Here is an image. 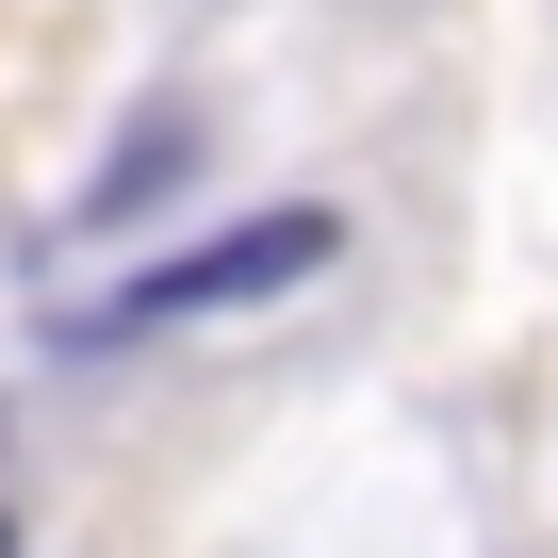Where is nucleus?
Returning <instances> with one entry per match:
<instances>
[{
    "mask_svg": "<svg viewBox=\"0 0 558 558\" xmlns=\"http://www.w3.org/2000/svg\"><path fill=\"white\" fill-rule=\"evenodd\" d=\"M0 558H17V509H0Z\"/></svg>",
    "mask_w": 558,
    "mask_h": 558,
    "instance_id": "nucleus-3",
    "label": "nucleus"
},
{
    "mask_svg": "<svg viewBox=\"0 0 558 558\" xmlns=\"http://www.w3.org/2000/svg\"><path fill=\"white\" fill-rule=\"evenodd\" d=\"M181 181H197V99H132V132L99 148V181L66 197V230H148Z\"/></svg>",
    "mask_w": 558,
    "mask_h": 558,
    "instance_id": "nucleus-2",
    "label": "nucleus"
},
{
    "mask_svg": "<svg viewBox=\"0 0 558 558\" xmlns=\"http://www.w3.org/2000/svg\"><path fill=\"white\" fill-rule=\"evenodd\" d=\"M345 246V214H313V197H279V214H246V230H214V246H181V263H148L116 313H83L66 345L83 362H116V345H148V329H181V313H246V296H296V279Z\"/></svg>",
    "mask_w": 558,
    "mask_h": 558,
    "instance_id": "nucleus-1",
    "label": "nucleus"
}]
</instances>
